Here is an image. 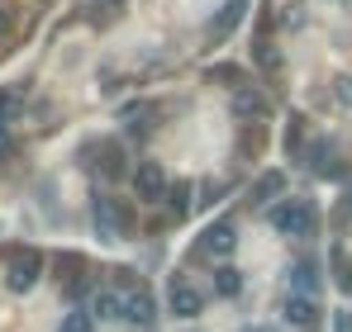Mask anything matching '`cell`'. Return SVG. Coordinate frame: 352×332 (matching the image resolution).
Returning a JSON list of instances; mask_svg holds the SVG:
<instances>
[{
  "label": "cell",
  "mask_w": 352,
  "mask_h": 332,
  "mask_svg": "<svg viewBox=\"0 0 352 332\" xmlns=\"http://www.w3.org/2000/svg\"><path fill=\"white\" fill-rule=\"evenodd\" d=\"M267 95L257 91V86H243V91H234V119H243V123H257V119H267Z\"/></svg>",
  "instance_id": "obj_7"
},
{
  "label": "cell",
  "mask_w": 352,
  "mask_h": 332,
  "mask_svg": "<svg viewBox=\"0 0 352 332\" xmlns=\"http://www.w3.org/2000/svg\"><path fill=\"white\" fill-rule=\"evenodd\" d=\"M96 318H119V294H115V289L96 294Z\"/></svg>",
  "instance_id": "obj_15"
},
{
  "label": "cell",
  "mask_w": 352,
  "mask_h": 332,
  "mask_svg": "<svg viewBox=\"0 0 352 332\" xmlns=\"http://www.w3.org/2000/svg\"><path fill=\"white\" fill-rule=\"evenodd\" d=\"M234 247H238V223L234 219H214L200 233V252L205 257H229Z\"/></svg>",
  "instance_id": "obj_5"
},
{
  "label": "cell",
  "mask_w": 352,
  "mask_h": 332,
  "mask_svg": "<svg viewBox=\"0 0 352 332\" xmlns=\"http://www.w3.org/2000/svg\"><path fill=\"white\" fill-rule=\"evenodd\" d=\"M62 332H91V313H81V309L67 313V318H62Z\"/></svg>",
  "instance_id": "obj_17"
},
{
  "label": "cell",
  "mask_w": 352,
  "mask_h": 332,
  "mask_svg": "<svg viewBox=\"0 0 352 332\" xmlns=\"http://www.w3.org/2000/svg\"><path fill=\"white\" fill-rule=\"evenodd\" d=\"M329 261H333V285H338L343 294H352V261H348V252H343V247H333V257H329Z\"/></svg>",
  "instance_id": "obj_12"
},
{
  "label": "cell",
  "mask_w": 352,
  "mask_h": 332,
  "mask_svg": "<svg viewBox=\"0 0 352 332\" xmlns=\"http://www.w3.org/2000/svg\"><path fill=\"white\" fill-rule=\"evenodd\" d=\"M238 14H243V0H234V5H224V14H219V24H214V29L224 34L229 24H238Z\"/></svg>",
  "instance_id": "obj_18"
},
{
  "label": "cell",
  "mask_w": 352,
  "mask_h": 332,
  "mask_svg": "<svg viewBox=\"0 0 352 332\" xmlns=\"http://www.w3.org/2000/svg\"><path fill=\"white\" fill-rule=\"evenodd\" d=\"M214 289H219V294H238V289H243V271H238V266H219V271H214Z\"/></svg>",
  "instance_id": "obj_14"
},
{
  "label": "cell",
  "mask_w": 352,
  "mask_h": 332,
  "mask_svg": "<svg viewBox=\"0 0 352 332\" xmlns=\"http://www.w3.org/2000/svg\"><path fill=\"white\" fill-rule=\"evenodd\" d=\"M291 289L300 299H314V294H319V266H314V261H295L291 266Z\"/></svg>",
  "instance_id": "obj_9"
},
{
  "label": "cell",
  "mask_w": 352,
  "mask_h": 332,
  "mask_svg": "<svg viewBox=\"0 0 352 332\" xmlns=\"http://www.w3.org/2000/svg\"><path fill=\"white\" fill-rule=\"evenodd\" d=\"M38 276H43V252H34V247H19V252L10 257V266H5V285H10L14 294L34 289Z\"/></svg>",
  "instance_id": "obj_4"
},
{
  "label": "cell",
  "mask_w": 352,
  "mask_h": 332,
  "mask_svg": "<svg viewBox=\"0 0 352 332\" xmlns=\"http://www.w3.org/2000/svg\"><path fill=\"white\" fill-rule=\"evenodd\" d=\"M281 185H286V176H281V171H272V176H262V180L252 185V204H267L272 195H281Z\"/></svg>",
  "instance_id": "obj_13"
},
{
  "label": "cell",
  "mask_w": 352,
  "mask_h": 332,
  "mask_svg": "<svg viewBox=\"0 0 352 332\" xmlns=\"http://www.w3.org/2000/svg\"><path fill=\"white\" fill-rule=\"evenodd\" d=\"M91 214H96V233H100V242H119V237L133 228V214L119 209V200H110V195H96V200H91Z\"/></svg>",
  "instance_id": "obj_3"
},
{
  "label": "cell",
  "mask_w": 352,
  "mask_h": 332,
  "mask_svg": "<svg viewBox=\"0 0 352 332\" xmlns=\"http://www.w3.org/2000/svg\"><path fill=\"white\" fill-rule=\"evenodd\" d=\"M133 185H138V200H162V190H167V171L157 162H138V171H133Z\"/></svg>",
  "instance_id": "obj_6"
},
{
  "label": "cell",
  "mask_w": 352,
  "mask_h": 332,
  "mask_svg": "<svg viewBox=\"0 0 352 332\" xmlns=\"http://www.w3.org/2000/svg\"><path fill=\"white\" fill-rule=\"evenodd\" d=\"M91 147H96V152L105 157V162H100V176H105V180H115V176H124V152H119L115 143H91Z\"/></svg>",
  "instance_id": "obj_11"
},
{
  "label": "cell",
  "mask_w": 352,
  "mask_h": 332,
  "mask_svg": "<svg viewBox=\"0 0 352 332\" xmlns=\"http://www.w3.org/2000/svg\"><path fill=\"white\" fill-rule=\"evenodd\" d=\"M286 323H291V328H314V323H319V304L291 294V299H286Z\"/></svg>",
  "instance_id": "obj_10"
},
{
  "label": "cell",
  "mask_w": 352,
  "mask_h": 332,
  "mask_svg": "<svg viewBox=\"0 0 352 332\" xmlns=\"http://www.w3.org/2000/svg\"><path fill=\"white\" fill-rule=\"evenodd\" d=\"M243 147H248V152H257V147H262V123H252V128H248V138H243Z\"/></svg>",
  "instance_id": "obj_20"
},
{
  "label": "cell",
  "mask_w": 352,
  "mask_h": 332,
  "mask_svg": "<svg viewBox=\"0 0 352 332\" xmlns=\"http://www.w3.org/2000/svg\"><path fill=\"white\" fill-rule=\"evenodd\" d=\"M19 114V91H0V128Z\"/></svg>",
  "instance_id": "obj_16"
},
{
  "label": "cell",
  "mask_w": 352,
  "mask_h": 332,
  "mask_svg": "<svg viewBox=\"0 0 352 332\" xmlns=\"http://www.w3.org/2000/svg\"><path fill=\"white\" fill-rule=\"evenodd\" d=\"M10 29V5H0V34Z\"/></svg>",
  "instance_id": "obj_22"
},
{
  "label": "cell",
  "mask_w": 352,
  "mask_h": 332,
  "mask_svg": "<svg viewBox=\"0 0 352 332\" xmlns=\"http://www.w3.org/2000/svg\"><path fill=\"white\" fill-rule=\"evenodd\" d=\"M272 228H276L281 237H314L319 214H314L309 200H281V204L272 209Z\"/></svg>",
  "instance_id": "obj_1"
},
{
  "label": "cell",
  "mask_w": 352,
  "mask_h": 332,
  "mask_svg": "<svg viewBox=\"0 0 352 332\" xmlns=\"http://www.w3.org/2000/svg\"><path fill=\"white\" fill-rule=\"evenodd\" d=\"M333 86H338V91H333V95H338V105H352V76H338Z\"/></svg>",
  "instance_id": "obj_19"
},
{
  "label": "cell",
  "mask_w": 352,
  "mask_h": 332,
  "mask_svg": "<svg viewBox=\"0 0 352 332\" xmlns=\"http://www.w3.org/2000/svg\"><path fill=\"white\" fill-rule=\"evenodd\" d=\"M167 299H172L176 318H195V313H200V289H195L186 276H172V294H167Z\"/></svg>",
  "instance_id": "obj_8"
},
{
  "label": "cell",
  "mask_w": 352,
  "mask_h": 332,
  "mask_svg": "<svg viewBox=\"0 0 352 332\" xmlns=\"http://www.w3.org/2000/svg\"><path fill=\"white\" fill-rule=\"evenodd\" d=\"M10 147H14V143H10V128H0V157H5Z\"/></svg>",
  "instance_id": "obj_21"
},
{
  "label": "cell",
  "mask_w": 352,
  "mask_h": 332,
  "mask_svg": "<svg viewBox=\"0 0 352 332\" xmlns=\"http://www.w3.org/2000/svg\"><path fill=\"white\" fill-rule=\"evenodd\" d=\"M115 294H119V318H124V323H133V328H148V323L157 318V304H153V294H148L143 285L124 280Z\"/></svg>",
  "instance_id": "obj_2"
}]
</instances>
